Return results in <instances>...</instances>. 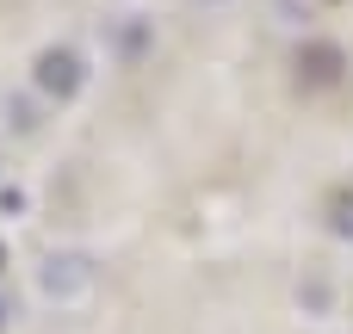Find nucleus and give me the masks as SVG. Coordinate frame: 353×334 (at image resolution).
<instances>
[{"label": "nucleus", "mask_w": 353, "mask_h": 334, "mask_svg": "<svg viewBox=\"0 0 353 334\" xmlns=\"http://www.w3.org/2000/svg\"><path fill=\"white\" fill-rule=\"evenodd\" d=\"M31 81H37V93H50V99H74V93L87 87V62H81V50H68V43H50V50L37 56Z\"/></svg>", "instance_id": "1"}, {"label": "nucleus", "mask_w": 353, "mask_h": 334, "mask_svg": "<svg viewBox=\"0 0 353 334\" xmlns=\"http://www.w3.org/2000/svg\"><path fill=\"white\" fill-rule=\"evenodd\" d=\"M93 260L87 254H50L43 260V273H37V291L43 298H56V304H81L87 291H93Z\"/></svg>", "instance_id": "2"}, {"label": "nucleus", "mask_w": 353, "mask_h": 334, "mask_svg": "<svg viewBox=\"0 0 353 334\" xmlns=\"http://www.w3.org/2000/svg\"><path fill=\"white\" fill-rule=\"evenodd\" d=\"M341 68H347V56H341L335 43H304V50H298V74H304L310 87H335Z\"/></svg>", "instance_id": "3"}, {"label": "nucleus", "mask_w": 353, "mask_h": 334, "mask_svg": "<svg viewBox=\"0 0 353 334\" xmlns=\"http://www.w3.org/2000/svg\"><path fill=\"white\" fill-rule=\"evenodd\" d=\"M329 229H335L341 242H353V192H341V198H335V217H329Z\"/></svg>", "instance_id": "4"}, {"label": "nucleus", "mask_w": 353, "mask_h": 334, "mask_svg": "<svg viewBox=\"0 0 353 334\" xmlns=\"http://www.w3.org/2000/svg\"><path fill=\"white\" fill-rule=\"evenodd\" d=\"M0 273H6V248H0Z\"/></svg>", "instance_id": "5"}, {"label": "nucleus", "mask_w": 353, "mask_h": 334, "mask_svg": "<svg viewBox=\"0 0 353 334\" xmlns=\"http://www.w3.org/2000/svg\"><path fill=\"white\" fill-rule=\"evenodd\" d=\"M0 322H6V310H0Z\"/></svg>", "instance_id": "6"}]
</instances>
